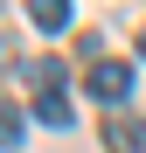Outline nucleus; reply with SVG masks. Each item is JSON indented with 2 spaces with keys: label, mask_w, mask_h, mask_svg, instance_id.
<instances>
[{
  "label": "nucleus",
  "mask_w": 146,
  "mask_h": 153,
  "mask_svg": "<svg viewBox=\"0 0 146 153\" xmlns=\"http://www.w3.org/2000/svg\"><path fill=\"white\" fill-rule=\"evenodd\" d=\"M21 139H28V118L14 111V97H0V153H14Z\"/></svg>",
  "instance_id": "20e7f679"
},
{
  "label": "nucleus",
  "mask_w": 146,
  "mask_h": 153,
  "mask_svg": "<svg viewBox=\"0 0 146 153\" xmlns=\"http://www.w3.org/2000/svg\"><path fill=\"white\" fill-rule=\"evenodd\" d=\"M90 97H97V105H125V97H132V63L97 56L90 63Z\"/></svg>",
  "instance_id": "f257e3e1"
},
{
  "label": "nucleus",
  "mask_w": 146,
  "mask_h": 153,
  "mask_svg": "<svg viewBox=\"0 0 146 153\" xmlns=\"http://www.w3.org/2000/svg\"><path fill=\"white\" fill-rule=\"evenodd\" d=\"M35 118H42V125H56V132H63V125L77 118V105H70V91H63V84H56V91H35Z\"/></svg>",
  "instance_id": "7ed1b4c3"
},
{
  "label": "nucleus",
  "mask_w": 146,
  "mask_h": 153,
  "mask_svg": "<svg viewBox=\"0 0 146 153\" xmlns=\"http://www.w3.org/2000/svg\"><path fill=\"white\" fill-rule=\"evenodd\" d=\"M7 63H14V49H7V35H0V70H7Z\"/></svg>",
  "instance_id": "423d86ee"
},
{
  "label": "nucleus",
  "mask_w": 146,
  "mask_h": 153,
  "mask_svg": "<svg viewBox=\"0 0 146 153\" xmlns=\"http://www.w3.org/2000/svg\"><path fill=\"white\" fill-rule=\"evenodd\" d=\"M28 21L56 42V35H70V0H28Z\"/></svg>",
  "instance_id": "f03ea898"
},
{
  "label": "nucleus",
  "mask_w": 146,
  "mask_h": 153,
  "mask_svg": "<svg viewBox=\"0 0 146 153\" xmlns=\"http://www.w3.org/2000/svg\"><path fill=\"white\" fill-rule=\"evenodd\" d=\"M139 56H146V28H139Z\"/></svg>",
  "instance_id": "0eeeda50"
},
{
  "label": "nucleus",
  "mask_w": 146,
  "mask_h": 153,
  "mask_svg": "<svg viewBox=\"0 0 146 153\" xmlns=\"http://www.w3.org/2000/svg\"><path fill=\"white\" fill-rule=\"evenodd\" d=\"M111 153H146V125L139 118H118L111 125Z\"/></svg>",
  "instance_id": "39448f33"
}]
</instances>
